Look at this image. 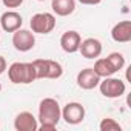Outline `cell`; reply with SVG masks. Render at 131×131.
<instances>
[{
  "label": "cell",
  "instance_id": "cell-1",
  "mask_svg": "<svg viewBox=\"0 0 131 131\" xmlns=\"http://www.w3.org/2000/svg\"><path fill=\"white\" fill-rule=\"evenodd\" d=\"M62 119V110L56 99L45 97L39 105V129L40 131H52L59 125Z\"/></svg>",
  "mask_w": 131,
  "mask_h": 131
},
{
  "label": "cell",
  "instance_id": "cell-2",
  "mask_svg": "<svg viewBox=\"0 0 131 131\" xmlns=\"http://www.w3.org/2000/svg\"><path fill=\"white\" fill-rule=\"evenodd\" d=\"M8 77L13 83H32L36 80V70L32 62H14L8 68Z\"/></svg>",
  "mask_w": 131,
  "mask_h": 131
},
{
  "label": "cell",
  "instance_id": "cell-3",
  "mask_svg": "<svg viewBox=\"0 0 131 131\" xmlns=\"http://www.w3.org/2000/svg\"><path fill=\"white\" fill-rule=\"evenodd\" d=\"M99 90H100V94L106 99H117L120 96L125 94V82L117 79V77H105L103 80H100L99 83Z\"/></svg>",
  "mask_w": 131,
  "mask_h": 131
},
{
  "label": "cell",
  "instance_id": "cell-4",
  "mask_svg": "<svg viewBox=\"0 0 131 131\" xmlns=\"http://www.w3.org/2000/svg\"><path fill=\"white\" fill-rule=\"evenodd\" d=\"M29 25L36 34H49L56 28V16L51 13H37L31 17Z\"/></svg>",
  "mask_w": 131,
  "mask_h": 131
},
{
  "label": "cell",
  "instance_id": "cell-5",
  "mask_svg": "<svg viewBox=\"0 0 131 131\" xmlns=\"http://www.w3.org/2000/svg\"><path fill=\"white\" fill-rule=\"evenodd\" d=\"M62 119L68 125H79L85 119V106L79 102H68L62 110Z\"/></svg>",
  "mask_w": 131,
  "mask_h": 131
},
{
  "label": "cell",
  "instance_id": "cell-6",
  "mask_svg": "<svg viewBox=\"0 0 131 131\" xmlns=\"http://www.w3.org/2000/svg\"><path fill=\"white\" fill-rule=\"evenodd\" d=\"M13 45L17 51L20 52H26L29 49L34 48L36 45V37H34V32L28 31V29H22L19 28L17 31L13 32Z\"/></svg>",
  "mask_w": 131,
  "mask_h": 131
},
{
  "label": "cell",
  "instance_id": "cell-7",
  "mask_svg": "<svg viewBox=\"0 0 131 131\" xmlns=\"http://www.w3.org/2000/svg\"><path fill=\"white\" fill-rule=\"evenodd\" d=\"M14 128L17 131H37L39 129V120L32 116V113L22 111L14 119Z\"/></svg>",
  "mask_w": 131,
  "mask_h": 131
},
{
  "label": "cell",
  "instance_id": "cell-8",
  "mask_svg": "<svg viewBox=\"0 0 131 131\" xmlns=\"http://www.w3.org/2000/svg\"><path fill=\"white\" fill-rule=\"evenodd\" d=\"M22 25H23V19L16 11H6L0 17V26L6 32H14L19 28H22Z\"/></svg>",
  "mask_w": 131,
  "mask_h": 131
},
{
  "label": "cell",
  "instance_id": "cell-9",
  "mask_svg": "<svg viewBox=\"0 0 131 131\" xmlns=\"http://www.w3.org/2000/svg\"><path fill=\"white\" fill-rule=\"evenodd\" d=\"M100 80L102 79L94 73L93 68H85L77 74V85L82 90H94L96 86H99Z\"/></svg>",
  "mask_w": 131,
  "mask_h": 131
},
{
  "label": "cell",
  "instance_id": "cell-10",
  "mask_svg": "<svg viewBox=\"0 0 131 131\" xmlns=\"http://www.w3.org/2000/svg\"><path fill=\"white\" fill-rule=\"evenodd\" d=\"M80 42H82V39H80V34L77 31H67L60 37V46L68 54L77 52L79 46H80Z\"/></svg>",
  "mask_w": 131,
  "mask_h": 131
},
{
  "label": "cell",
  "instance_id": "cell-11",
  "mask_svg": "<svg viewBox=\"0 0 131 131\" xmlns=\"http://www.w3.org/2000/svg\"><path fill=\"white\" fill-rule=\"evenodd\" d=\"M79 51L82 52V56L85 59H97L102 54V43H100V40L90 37V39H85L80 42Z\"/></svg>",
  "mask_w": 131,
  "mask_h": 131
},
{
  "label": "cell",
  "instance_id": "cell-12",
  "mask_svg": "<svg viewBox=\"0 0 131 131\" xmlns=\"http://www.w3.org/2000/svg\"><path fill=\"white\" fill-rule=\"evenodd\" d=\"M111 37L117 43H128L131 40V22L122 20L116 23L111 29Z\"/></svg>",
  "mask_w": 131,
  "mask_h": 131
},
{
  "label": "cell",
  "instance_id": "cell-13",
  "mask_svg": "<svg viewBox=\"0 0 131 131\" xmlns=\"http://www.w3.org/2000/svg\"><path fill=\"white\" fill-rule=\"evenodd\" d=\"M51 8L54 14L60 17H67L74 13L76 9V0H51Z\"/></svg>",
  "mask_w": 131,
  "mask_h": 131
},
{
  "label": "cell",
  "instance_id": "cell-14",
  "mask_svg": "<svg viewBox=\"0 0 131 131\" xmlns=\"http://www.w3.org/2000/svg\"><path fill=\"white\" fill-rule=\"evenodd\" d=\"M94 73L100 77V79H105V77H110V76H113L116 71L111 68V65L108 63V60L106 59H97L96 60V63H94Z\"/></svg>",
  "mask_w": 131,
  "mask_h": 131
},
{
  "label": "cell",
  "instance_id": "cell-15",
  "mask_svg": "<svg viewBox=\"0 0 131 131\" xmlns=\"http://www.w3.org/2000/svg\"><path fill=\"white\" fill-rule=\"evenodd\" d=\"M105 59L108 60V63L111 65V68H113L116 73L120 71V70L125 67V57H123L122 52H111V54H108Z\"/></svg>",
  "mask_w": 131,
  "mask_h": 131
},
{
  "label": "cell",
  "instance_id": "cell-16",
  "mask_svg": "<svg viewBox=\"0 0 131 131\" xmlns=\"http://www.w3.org/2000/svg\"><path fill=\"white\" fill-rule=\"evenodd\" d=\"M63 74L62 65L56 60H48V71H46V79H59Z\"/></svg>",
  "mask_w": 131,
  "mask_h": 131
},
{
  "label": "cell",
  "instance_id": "cell-17",
  "mask_svg": "<svg viewBox=\"0 0 131 131\" xmlns=\"http://www.w3.org/2000/svg\"><path fill=\"white\" fill-rule=\"evenodd\" d=\"M32 67L36 70V79H46L48 71V59H37L32 62Z\"/></svg>",
  "mask_w": 131,
  "mask_h": 131
},
{
  "label": "cell",
  "instance_id": "cell-18",
  "mask_svg": "<svg viewBox=\"0 0 131 131\" xmlns=\"http://www.w3.org/2000/svg\"><path fill=\"white\" fill-rule=\"evenodd\" d=\"M99 129L100 131H120L122 126L119 125V122H116L111 117H105L102 119V122L99 123Z\"/></svg>",
  "mask_w": 131,
  "mask_h": 131
},
{
  "label": "cell",
  "instance_id": "cell-19",
  "mask_svg": "<svg viewBox=\"0 0 131 131\" xmlns=\"http://www.w3.org/2000/svg\"><path fill=\"white\" fill-rule=\"evenodd\" d=\"M2 2L6 8H19L23 3V0H2Z\"/></svg>",
  "mask_w": 131,
  "mask_h": 131
},
{
  "label": "cell",
  "instance_id": "cell-20",
  "mask_svg": "<svg viewBox=\"0 0 131 131\" xmlns=\"http://www.w3.org/2000/svg\"><path fill=\"white\" fill-rule=\"evenodd\" d=\"M6 71V60L3 56H0V74H3Z\"/></svg>",
  "mask_w": 131,
  "mask_h": 131
},
{
  "label": "cell",
  "instance_id": "cell-21",
  "mask_svg": "<svg viewBox=\"0 0 131 131\" xmlns=\"http://www.w3.org/2000/svg\"><path fill=\"white\" fill-rule=\"evenodd\" d=\"M82 5H99L102 0H79Z\"/></svg>",
  "mask_w": 131,
  "mask_h": 131
},
{
  "label": "cell",
  "instance_id": "cell-22",
  "mask_svg": "<svg viewBox=\"0 0 131 131\" xmlns=\"http://www.w3.org/2000/svg\"><path fill=\"white\" fill-rule=\"evenodd\" d=\"M0 91H2V83H0Z\"/></svg>",
  "mask_w": 131,
  "mask_h": 131
},
{
  "label": "cell",
  "instance_id": "cell-23",
  "mask_svg": "<svg viewBox=\"0 0 131 131\" xmlns=\"http://www.w3.org/2000/svg\"><path fill=\"white\" fill-rule=\"evenodd\" d=\"M37 2H45V0H37Z\"/></svg>",
  "mask_w": 131,
  "mask_h": 131
}]
</instances>
